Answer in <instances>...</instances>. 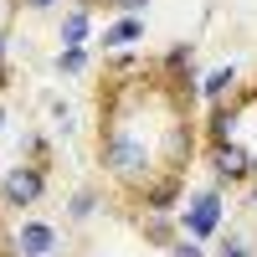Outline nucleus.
Returning <instances> with one entry per match:
<instances>
[{"instance_id": "nucleus-11", "label": "nucleus", "mask_w": 257, "mask_h": 257, "mask_svg": "<svg viewBox=\"0 0 257 257\" xmlns=\"http://www.w3.org/2000/svg\"><path fill=\"white\" fill-rule=\"evenodd\" d=\"M201 98L206 103H226V98H237V67H211V72H201Z\"/></svg>"}, {"instance_id": "nucleus-12", "label": "nucleus", "mask_w": 257, "mask_h": 257, "mask_svg": "<svg viewBox=\"0 0 257 257\" xmlns=\"http://www.w3.org/2000/svg\"><path fill=\"white\" fill-rule=\"evenodd\" d=\"M98 206H103V190H98V185H77L72 196H67V221H72V226L93 221V216H98Z\"/></svg>"}, {"instance_id": "nucleus-26", "label": "nucleus", "mask_w": 257, "mask_h": 257, "mask_svg": "<svg viewBox=\"0 0 257 257\" xmlns=\"http://www.w3.org/2000/svg\"><path fill=\"white\" fill-rule=\"evenodd\" d=\"M6 257H16V252H6Z\"/></svg>"}, {"instance_id": "nucleus-24", "label": "nucleus", "mask_w": 257, "mask_h": 257, "mask_svg": "<svg viewBox=\"0 0 257 257\" xmlns=\"http://www.w3.org/2000/svg\"><path fill=\"white\" fill-rule=\"evenodd\" d=\"M6 16H11V6H6V0H0V26H6Z\"/></svg>"}, {"instance_id": "nucleus-3", "label": "nucleus", "mask_w": 257, "mask_h": 257, "mask_svg": "<svg viewBox=\"0 0 257 257\" xmlns=\"http://www.w3.org/2000/svg\"><path fill=\"white\" fill-rule=\"evenodd\" d=\"M41 196H47V165H36V160H16L6 175H0V206H11V211H31V206H41Z\"/></svg>"}, {"instance_id": "nucleus-4", "label": "nucleus", "mask_w": 257, "mask_h": 257, "mask_svg": "<svg viewBox=\"0 0 257 257\" xmlns=\"http://www.w3.org/2000/svg\"><path fill=\"white\" fill-rule=\"evenodd\" d=\"M11 252L16 257H57L62 252V231L41 216H21L11 226Z\"/></svg>"}, {"instance_id": "nucleus-19", "label": "nucleus", "mask_w": 257, "mask_h": 257, "mask_svg": "<svg viewBox=\"0 0 257 257\" xmlns=\"http://www.w3.org/2000/svg\"><path fill=\"white\" fill-rule=\"evenodd\" d=\"M11 67V36H6V26H0V72Z\"/></svg>"}, {"instance_id": "nucleus-22", "label": "nucleus", "mask_w": 257, "mask_h": 257, "mask_svg": "<svg viewBox=\"0 0 257 257\" xmlns=\"http://www.w3.org/2000/svg\"><path fill=\"white\" fill-rule=\"evenodd\" d=\"M72 6H88L93 11V6H113V0H72Z\"/></svg>"}, {"instance_id": "nucleus-25", "label": "nucleus", "mask_w": 257, "mask_h": 257, "mask_svg": "<svg viewBox=\"0 0 257 257\" xmlns=\"http://www.w3.org/2000/svg\"><path fill=\"white\" fill-rule=\"evenodd\" d=\"M0 128H6V108H0Z\"/></svg>"}, {"instance_id": "nucleus-15", "label": "nucleus", "mask_w": 257, "mask_h": 257, "mask_svg": "<svg viewBox=\"0 0 257 257\" xmlns=\"http://www.w3.org/2000/svg\"><path fill=\"white\" fill-rule=\"evenodd\" d=\"M47 113H52V128H57L62 139L77 134V113H72V103H62L57 93H47Z\"/></svg>"}, {"instance_id": "nucleus-6", "label": "nucleus", "mask_w": 257, "mask_h": 257, "mask_svg": "<svg viewBox=\"0 0 257 257\" xmlns=\"http://www.w3.org/2000/svg\"><path fill=\"white\" fill-rule=\"evenodd\" d=\"M134 196H139V211H170V216H175L190 190H185V180H180V170H160V175L149 180V185H139Z\"/></svg>"}, {"instance_id": "nucleus-14", "label": "nucleus", "mask_w": 257, "mask_h": 257, "mask_svg": "<svg viewBox=\"0 0 257 257\" xmlns=\"http://www.w3.org/2000/svg\"><path fill=\"white\" fill-rule=\"evenodd\" d=\"M211 257H257V242L247 237V231H221Z\"/></svg>"}, {"instance_id": "nucleus-7", "label": "nucleus", "mask_w": 257, "mask_h": 257, "mask_svg": "<svg viewBox=\"0 0 257 257\" xmlns=\"http://www.w3.org/2000/svg\"><path fill=\"white\" fill-rule=\"evenodd\" d=\"M242 118H247V98H226V103H211L206 113V144H237L242 139Z\"/></svg>"}, {"instance_id": "nucleus-13", "label": "nucleus", "mask_w": 257, "mask_h": 257, "mask_svg": "<svg viewBox=\"0 0 257 257\" xmlns=\"http://www.w3.org/2000/svg\"><path fill=\"white\" fill-rule=\"evenodd\" d=\"M52 67H57V77H88L93 72V52L88 47H57Z\"/></svg>"}, {"instance_id": "nucleus-1", "label": "nucleus", "mask_w": 257, "mask_h": 257, "mask_svg": "<svg viewBox=\"0 0 257 257\" xmlns=\"http://www.w3.org/2000/svg\"><path fill=\"white\" fill-rule=\"evenodd\" d=\"M98 165H103V175H108L113 185H123V190H139V185H149L160 175V144L139 128V118L134 113H123V108H113V118H108V128H103V139H98Z\"/></svg>"}, {"instance_id": "nucleus-5", "label": "nucleus", "mask_w": 257, "mask_h": 257, "mask_svg": "<svg viewBox=\"0 0 257 257\" xmlns=\"http://www.w3.org/2000/svg\"><path fill=\"white\" fill-rule=\"evenodd\" d=\"M206 160H211V180L221 190L226 185H247L252 180V144H206Z\"/></svg>"}, {"instance_id": "nucleus-18", "label": "nucleus", "mask_w": 257, "mask_h": 257, "mask_svg": "<svg viewBox=\"0 0 257 257\" xmlns=\"http://www.w3.org/2000/svg\"><path fill=\"white\" fill-rule=\"evenodd\" d=\"M113 11H118V16H144L149 0H113Z\"/></svg>"}, {"instance_id": "nucleus-20", "label": "nucleus", "mask_w": 257, "mask_h": 257, "mask_svg": "<svg viewBox=\"0 0 257 257\" xmlns=\"http://www.w3.org/2000/svg\"><path fill=\"white\" fill-rule=\"evenodd\" d=\"M21 6H26V11H57L62 0H21Z\"/></svg>"}, {"instance_id": "nucleus-23", "label": "nucleus", "mask_w": 257, "mask_h": 257, "mask_svg": "<svg viewBox=\"0 0 257 257\" xmlns=\"http://www.w3.org/2000/svg\"><path fill=\"white\" fill-rule=\"evenodd\" d=\"M247 206H252V211H257V180H252V190H247Z\"/></svg>"}, {"instance_id": "nucleus-17", "label": "nucleus", "mask_w": 257, "mask_h": 257, "mask_svg": "<svg viewBox=\"0 0 257 257\" xmlns=\"http://www.w3.org/2000/svg\"><path fill=\"white\" fill-rule=\"evenodd\" d=\"M165 257H211V252H206V242H196V237H185V231H180V237L165 247Z\"/></svg>"}, {"instance_id": "nucleus-9", "label": "nucleus", "mask_w": 257, "mask_h": 257, "mask_svg": "<svg viewBox=\"0 0 257 257\" xmlns=\"http://www.w3.org/2000/svg\"><path fill=\"white\" fill-rule=\"evenodd\" d=\"M139 237L165 252L170 242L180 237V216H170V211H139Z\"/></svg>"}, {"instance_id": "nucleus-10", "label": "nucleus", "mask_w": 257, "mask_h": 257, "mask_svg": "<svg viewBox=\"0 0 257 257\" xmlns=\"http://www.w3.org/2000/svg\"><path fill=\"white\" fill-rule=\"evenodd\" d=\"M134 41H144V16H118L103 31V52H134Z\"/></svg>"}, {"instance_id": "nucleus-21", "label": "nucleus", "mask_w": 257, "mask_h": 257, "mask_svg": "<svg viewBox=\"0 0 257 257\" xmlns=\"http://www.w3.org/2000/svg\"><path fill=\"white\" fill-rule=\"evenodd\" d=\"M6 252H11V231L0 226V257H6Z\"/></svg>"}, {"instance_id": "nucleus-16", "label": "nucleus", "mask_w": 257, "mask_h": 257, "mask_svg": "<svg viewBox=\"0 0 257 257\" xmlns=\"http://www.w3.org/2000/svg\"><path fill=\"white\" fill-rule=\"evenodd\" d=\"M21 160L47 165V134H41V128H21Z\"/></svg>"}, {"instance_id": "nucleus-27", "label": "nucleus", "mask_w": 257, "mask_h": 257, "mask_svg": "<svg viewBox=\"0 0 257 257\" xmlns=\"http://www.w3.org/2000/svg\"><path fill=\"white\" fill-rule=\"evenodd\" d=\"M93 257H103V252H93Z\"/></svg>"}, {"instance_id": "nucleus-8", "label": "nucleus", "mask_w": 257, "mask_h": 257, "mask_svg": "<svg viewBox=\"0 0 257 257\" xmlns=\"http://www.w3.org/2000/svg\"><path fill=\"white\" fill-rule=\"evenodd\" d=\"M57 41L62 47H88L93 41V11L88 6H67L57 16Z\"/></svg>"}, {"instance_id": "nucleus-2", "label": "nucleus", "mask_w": 257, "mask_h": 257, "mask_svg": "<svg viewBox=\"0 0 257 257\" xmlns=\"http://www.w3.org/2000/svg\"><path fill=\"white\" fill-rule=\"evenodd\" d=\"M175 216H180V231H185V237H196V242H216L221 226H226V190H221L216 180L201 185V190H190L185 206L175 211Z\"/></svg>"}]
</instances>
